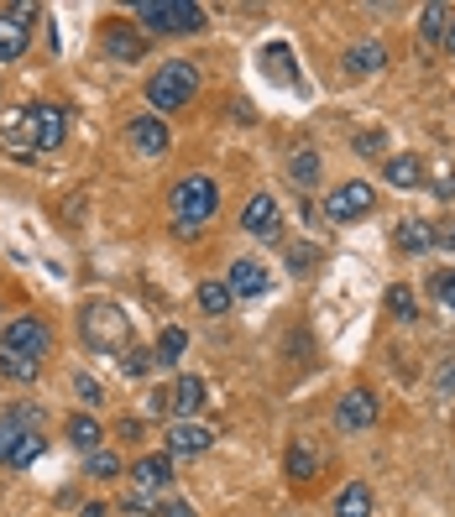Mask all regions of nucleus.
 Listing matches in <instances>:
<instances>
[{
	"label": "nucleus",
	"instance_id": "10",
	"mask_svg": "<svg viewBox=\"0 0 455 517\" xmlns=\"http://www.w3.org/2000/svg\"><path fill=\"white\" fill-rule=\"evenodd\" d=\"M372 423H377V397L367 387H351L346 397H340V408H335V429L356 434V429H372Z\"/></svg>",
	"mask_w": 455,
	"mask_h": 517
},
{
	"label": "nucleus",
	"instance_id": "13",
	"mask_svg": "<svg viewBox=\"0 0 455 517\" xmlns=\"http://www.w3.org/2000/svg\"><path fill=\"white\" fill-rule=\"evenodd\" d=\"M131 481H136V491H147V497H163L168 481H173V455L163 450V455L136 460V465H131Z\"/></svg>",
	"mask_w": 455,
	"mask_h": 517
},
{
	"label": "nucleus",
	"instance_id": "7",
	"mask_svg": "<svg viewBox=\"0 0 455 517\" xmlns=\"http://www.w3.org/2000/svg\"><path fill=\"white\" fill-rule=\"evenodd\" d=\"M48 345H53V329L42 319H11L6 335H0V350H11V356H37L42 361Z\"/></svg>",
	"mask_w": 455,
	"mask_h": 517
},
{
	"label": "nucleus",
	"instance_id": "26",
	"mask_svg": "<svg viewBox=\"0 0 455 517\" xmlns=\"http://www.w3.org/2000/svg\"><path fill=\"white\" fill-rule=\"evenodd\" d=\"M388 183L393 188H419L424 183V162L419 157H393L388 162Z\"/></svg>",
	"mask_w": 455,
	"mask_h": 517
},
{
	"label": "nucleus",
	"instance_id": "37",
	"mask_svg": "<svg viewBox=\"0 0 455 517\" xmlns=\"http://www.w3.org/2000/svg\"><path fill=\"white\" fill-rule=\"evenodd\" d=\"M157 517H194V507L189 502H163V512H157Z\"/></svg>",
	"mask_w": 455,
	"mask_h": 517
},
{
	"label": "nucleus",
	"instance_id": "5",
	"mask_svg": "<svg viewBox=\"0 0 455 517\" xmlns=\"http://www.w3.org/2000/svg\"><path fill=\"white\" fill-rule=\"evenodd\" d=\"M372 204H377V188L372 183H340V188H330V199H325V220L330 225H351V220H361V215H372Z\"/></svg>",
	"mask_w": 455,
	"mask_h": 517
},
{
	"label": "nucleus",
	"instance_id": "3",
	"mask_svg": "<svg viewBox=\"0 0 455 517\" xmlns=\"http://www.w3.org/2000/svg\"><path fill=\"white\" fill-rule=\"evenodd\" d=\"M84 345H95V350H105V356H126L131 350V324H126V314L116 309V303H89L84 309Z\"/></svg>",
	"mask_w": 455,
	"mask_h": 517
},
{
	"label": "nucleus",
	"instance_id": "36",
	"mask_svg": "<svg viewBox=\"0 0 455 517\" xmlns=\"http://www.w3.org/2000/svg\"><path fill=\"white\" fill-rule=\"evenodd\" d=\"M435 194H440V199H455V168H440V173H435Z\"/></svg>",
	"mask_w": 455,
	"mask_h": 517
},
{
	"label": "nucleus",
	"instance_id": "38",
	"mask_svg": "<svg viewBox=\"0 0 455 517\" xmlns=\"http://www.w3.org/2000/svg\"><path fill=\"white\" fill-rule=\"evenodd\" d=\"M435 246H450V251H455V220H445V225L435 230Z\"/></svg>",
	"mask_w": 455,
	"mask_h": 517
},
{
	"label": "nucleus",
	"instance_id": "6",
	"mask_svg": "<svg viewBox=\"0 0 455 517\" xmlns=\"http://www.w3.org/2000/svg\"><path fill=\"white\" fill-rule=\"evenodd\" d=\"M27 434H42V408H32V403L6 408V418H0V465H11V455L21 450Z\"/></svg>",
	"mask_w": 455,
	"mask_h": 517
},
{
	"label": "nucleus",
	"instance_id": "21",
	"mask_svg": "<svg viewBox=\"0 0 455 517\" xmlns=\"http://www.w3.org/2000/svg\"><path fill=\"white\" fill-rule=\"evenodd\" d=\"M314 465H320V460H314V444H309V439H293V444H288V460H283L288 481H309Z\"/></svg>",
	"mask_w": 455,
	"mask_h": 517
},
{
	"label": "nucleus",
	"instance_id": "41",
	"mask_svg": "<svg viewBox=\"0 0 455 517\" xmlns=\"http://www.w3.org/2000/svg\"><path fill=\"white\" fill-rule=\"evenodd\" d=\"M79 517H105V502H89V507H84Z\"/></svg>",
	"mask_w": 455,
	"mask_h": 517
},
{
	"label": "nucleus",
	"instance_id": "11",
	"mask_svg": "<svg viewBox=\"0 0 455 517\" xmlns=\"http://www.w3.org/2000/svg\"><path fill=\"white\" fill-rule=\"evenodd\" d=\"M126 141L142 157H163L168 147H173V136H168V126H163V115H136V121L126 126Z\"/></svg>",
	"mask_w": 455,
	"mask_h": 517
},
{
	"label": "nucleus",
	"instance_id": "14",
	"mask_svg": "<svg viewBox=\"0 0 455 517\" xmlns=\"http://www.w3.org/2000/svg\"><path fill=\"white\" fill-rule=\"evenodd\" d=\"M210 444H215V434L204 429V423H173V429H168V455H173V460L204 455Z\"/></svg>",
	"mask_w": 455,
	"mask_h": 517
},
{
	"label": "nucleus",
	"instance_id": "24",
	"mask_svg": "<svg viewBox=\"0 0 455 517\" xmlns=\"http://www.w3.org/2000/svg\"><path fill=\"white\" fill-rule=\"evenodd\" d=\"M184 345H189V335H184L178 324H168L163 340H157V350H152V366H173L178 356H184Z\"/></svg>",
	"mask_w": 455,
	"mask_h": 517
},
{
	"label": "nucleus",
	"instance_id": "12",
	"mask_svg": "<svg viewBox=\"0 0 455 517\" xmlns=\"http://www.w3.org/2000/svg\"><path fill=\"white\" fill-rule=\"evenodd\" d=\"M241 230H252L257 241H278V199H272V194H252V199H246Z\"/></svg>",
	"mask_w": 455,
	"mask_h": 517
},
{
	"label": "nucleus",
	"instance_id": "4",
	"mask_svg": "<svg viewBox=\"0 0 455 517\" xmlns=\"http://www.w3.org/2000/svg\"><path fill=\"white\" fill-rule=\"evenodd\" d=\"M136 16L152 32H168V37L204 32V6H194V0H136Z\"/></svg>",
	"mask_w": 455,
	"mask_h": 517
},
{
	"label": "nucleus",
	"instance_id": "32",
	"mask_svg": "<svg viewBox=\"0 0 455 517\" xmlns=\"http://www.w3.org/2000/svg\"><path fill=\"white\" fill-rule=\"evenodd\" d=\"M89 476H121V455L95 450V455H89Z\"/></svg>",
	"mask_w": 455,
	"mask_h": 517
},
{
	"label": "nucleus",
	"instance_id": "34",
	"mask_svg": "<svg viewBox=\"0 0 455 517\" xmlns=\"http://www.w3.org/2000/svg\"><path fill=\"white\" fill-rule=\"evenodd\" d=\"M147 366H152L147 350H126V356H121V371H126V376H142Z\"/></svg>",
	"mask_w": 455,
	"mask_h": 517
},
{
	"label": "nucleus",
	"instance_id": "40",
	"mask_svg": "<svg viewBox=\"0 0 455 517\" xmlns=\"http://www.w3.org/2000/svg\"><path fill=\"white\" fill-rule=\"evenodd\" d=\"M440 387H445V392H455V366H445V371H440Z\"/></svg>",
	"mask_w": 455,
	"mask_h": 517
},
{
	"label": "nucleus",
	"instance_id": "35",
	"mask_svg": "<svg viewBox=\"0 0 455 517\" xmlns=\"http://www.w3.org/2000/svg\"><path fill=\"white\" fill-rule=\"evenodd\" d=\"M435 298L445 303V309H455V272H440V277H435Z\"/></svg>",
	"mask_w": 455,
	"mask_h": 517
},
{
	"label": "nucleus",
	"instance_id": "22",
	"mask_svg": "<svg viewBox=\"0 0 455 517\" xmlns=\"http://www.w3.org/2000/svg\"><path fill=\"white\" fill-rule=\"evenodd\" d=\"M398 246L403 251H429V246H435V225H429V220H403L398 225Z\"/></svg>",
	"mask_w": 455,
	"mask_h": 517
},
{
	"label": "nucleus",
	"instance_id": "1",
	"mask_svg": "<svg viewBox=\"0 0 455 517\" xmlns=\"http://www.w3.org/2000/svg\"><path fill=\"white\" fill-rule=\"evenodd\" d=\"M215 209H220V183L215 178H178L173 183V230L184 235V241H194V235L215 220Z\"/></svg>",
	"mask_w": 455,
	"mask_h": 517
},
{
	"label": "nucleus",
	"instance_id": "29",
	"mask_svg": "<svg viewBox=\"0 0 455 517\" xmlns=\"http://www.w3.org/2000/svg\"><path fill=\"white\" fill-rule=\"evenodd\" d=\"M288 173H293V183H304V188H309L314 178H320V152H309V147H304V152H293Z\"/></svg>",
	"mask_w": 455,
	"mask_h": 517
},
{
	"label": "nucleus",
	"instance_id": "25",
	"mask_svg": "<svg viewBox=\"0 0 455 517\" xmlns=\"http://www.w3.org/2000/svg\"><path fill=\"white\" fill-rule=\"evenodd\" d=\"M388 314H393L398 324L419 319V298H414V288H408V282H393V288H388Z\"/></svg>",
	"mask_w": 455,
	"mask_h": 517
},
{
	"label": "nucleus",
	"instance_id": "39",
	"mask_svg": "<svg viewBox=\"0 0 455 517\" xmlns=\"http://www.w3.org/2000/svg\"><path fill=\"white\" fill-rule=\"evenodd\" d=\"M377 147H382V136H356V152H361V157H372Z\"/></svg>",
	"mask_w": 455,
	"mask_h": 517
},
{
	"label": "nucleus",
	"instance_id": "19",
	"mask_svg": "<svg viewBox=\"0 0 455 517\" xmlns=\"http://www.w3.org/2000/svg\"><path fill=\"white\" fill-rule=\"evenodd\" d=\"M335 517H372V486L367 481H346V486H340Z\"/></svg>",
	"mask_w": 455,
	"mask_h": 517
},
{
	"label": "nucleus",
	"instance_id": "16",
	"mask_svg": "<svg viewBox=\"0 0 455 517\" xmlns=\"http://www.w3.org/2000/svg\"><path fill=\"white\" fill-rule=\"evenodd\" d=\"M382 63H388V47H382V42H356L346 53V74L367 79V74H382Z\"/></svg>",
	"mask_w": 455,
	"mask_h": 517
},
{
	"label": "nucleus",
	"instance_id": "15",
	"mask_svg": "<svg viewBox=\"0 0 455 517\" xmlns=\"http://www.w3.org/2000/svg\"><path fill=\"white\" fill-rule=\"evenodd\" d=\"M225 288H231L236 298H262L267 293V267L262 262H236L231 277H225Z\"/></svg>",
	"mask_w": 455,
	"mask_h": 517
},
{
	"label": "nucleus",
	"instance_id": "8",
	"mask_svg": "<svg viewBox=\"0 0 455 517\" xmlns=\"http://www.w3.org/2000/svg\"><path fill=\"white\" fill-rule=\"evenodd\" d=\"M27 136H32V147H37V152L63 147V105L37 100V105L27 110Z\"/></svg>",
	"mask_w": 455,
	"mask_h": 517
},
{
	"label": "nucleus",
	"instance_id": "27",
	"mask_svg": "<svg viewBox=\"0 0 455 517\" xmlns=\"http://www.w3.org/2000/svg\"><path fill=\"white\" fill-rule=\"evenodd\" d=\"M0 371H6L11 382H37L42 361H37V356H11V350H0Z\"/></svg>",
	"mask_w": 455,
	"mask_h": 517
},
{
	"label": "nucleus",
	"instance_id": "31",
	"mask_svg": "<svg viewBox=\"0 0 455 517\" xmlns=\"http://www.w3.org/2000/svg\"><path fill=\"white\" fill-rule=\"evenodd\" d=\"M42 450H48V439H42V434H27V439H21V450L11 455V465H16V470H27L32 460H42Z\"/></svg>",
	"mask_w": 455,
	"mask_h": 517
},
{
	"label": "nucleus",
	"instance_id": "18",
	"mask_svg": "<svg viewBox=\"0 0 455 517\" xmlns=\"http://www.w3.org/2000/svg\"><path fill=\"white\" fill-rule=\"evenodd\" d=\"M105 53L116 58V63H136L147 53V42H142V32H131V27H110L105 32Z\"/></svg>",
	"mask_w": 455,
	"mask_h": 517
},
{
	"label": "nucleus",
	"instance_id": "20",
	"mask_svg": "<svg viewBox=\"0 0 455 517\" xmlns=\"http://www.w3.org/2000/svg\"><path fill=\"white\" fill-rule=\"evenodd\" d=\"M100 423L95 418H89V413H74V418H68V444H74V450H84V455H95L100 450Z\"/></svg>",
	"mask_w": 455,
	"mask_h": 517
},
{
	"label": "nucleus",
	"instance_id": "2",
	"mask_svg": "<svg viewBox=\"0 0 455 517\" xmlns=\"http://www.w3.org/2000/svg\"><path fill=\"white\" fill-rule=\"evenodd\" d=\"M194 89H199V68H194L189 58H173V63H163V68L147 79V100L168 115V110H184V105L194 100Z\"/></svg>",
	"mask_w": 455,
	"mask_h": 517
},
{
	"label": "nucleus",
	"instance_id": "42",
	"mask_svg": "<svg viewBox=\"0 0 455 517\" xmlns=\"http://www.w3.org/2000/svg\"><path fill=\"white\" fill-rule=\"evenodd\" d=\"M445 53L455 58V21H450V32H445Z\"/></svg>",
	"mask_w": 455,
	"mask_h": 517
},
{
	"label": "nucleus",
	"instance_id": "28",
	"mask_svg": "<svg viewBox=\"0 0 455 517\" xmlns=\"http://www.w3.org/2000/svg\"><path fill=\"white\" fill-rule=\"evenodd\" d=\"M419 32H424L429 42H445V32H450V6H424V11H419Z\"/></svg>",
	"mask_w": 455,
	"mask_h": 517
},
{
	"label": "nucleus",
	"instance_id": "30",
	"mask_svg": "<svg viewBox=\"0 0 455 517\" xmlns=\"http://www.w3.org/2000/svg\"><path fill=\"white\" fill-rule=\"evenodd\" d=\"M283 262H288V272H309L314 262H320V246H304V241H293V246L283 251Z\"/></svg>",
	"mask_w": 455,
	"mask_h": 517
},
{
	"label": "nucleus",
	"instance_id": "9",
	"mask_svg": "<svg viewBox=\"0 0 455 517\" xmlns=\"http://www.w3.org/2000/svg\"><path fill=\"white\" fill-rule=\"evenodd\" d=\"M32 6H11V11H0V63H11L27 53V37H32Z\"/></svg>",
	"mask_w": 455,
	"mask_h": 517
},
{
	"label": "nucleus",
	"instance_id": "33",
	"mask_svg": "<svg viewBox=\"0 0 455 517\" xmlns=\"http://www.w3.org/2000/svg\"><path fill=\"white\" fill-rule=\"evenodd\" d=\"M74 392H79V403H89V408L105 403V397H100V382H95L89 371H79V376H74Z\"/></svg>",
	"mask_w": 455,
	"mask_h": 517
},
{
	"label": "nucleus",
	"instance_id": "23",
	"mask_svg": "<svg viewBox=\"0 0 455 517\" xmlns=\"http://www.w3.org/2000/svg\"><path fill=\"white\" fill-rule=\"evenodd\" d=\"M231 303H236V293L225 288V282H199V309L210 314V319H220L225 309H231Z\"/></svg>",
	"mask_w": 455,
	"mask_h": 517
},
{
	"label": "nucleus",
	"instance_id": "17",
	"mask_svg": "<svg viewBox=\"0 0 455 517\" xmlns=\"http://www.w3.org/2000/svg\"><path fill=\"white\" fill-rule=\"evenodd\" d=\"M168 408H173V418H189V413L204 408V382L199 376H178V382L168 387Z\"/></svg>",
	"mask_w": 455,
	"mask_h": 517
}]
</instances>
